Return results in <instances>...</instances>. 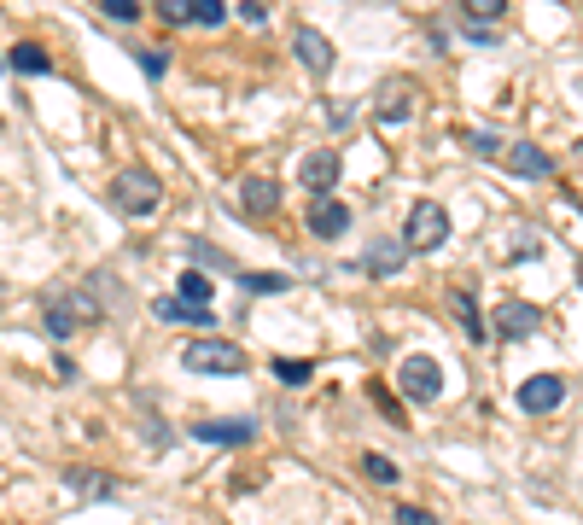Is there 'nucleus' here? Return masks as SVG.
<instances>
[{
  "instance_id": "obj_29",
  "label": "nucleus",
  "mask_w": 583,
  "mask_h": 525,
  "mask_svg": "<svg viewBox=\"0 0 583 525\" xmlns=\"http://www.w3.org/2000/svg\"><path fill=\"white\" fill-rule=\"evenodd\" d=\"M502 6H508V0H467V18H484V24H496V18H502Z\"/></svg>"
},
{
  "instance_id": "obj_10",
  "label": "nucleus",
  "mask_w": 583,
  "mask_h": 525,
  "mask_svg": "<svg viewBox=\"0 0 583 525\" xmlns=\"http://www.w3.org/2000/svg\"><path fill=\"white\" fill-rule=\"evenodd\" d=\"M502 164H508L514 175H525V181H543V175L554 170V158L537 146V140H508V146H502Z\"/></svg>"
},
{
  "instance_id": "obj_22",
  "label": "nucleus",
  "mask_w": 583,
  "mask_h": 525,
  "mask_svg": "<svg viewBox=\"0 0 583 525\" xmlns=\"http://www.w3.org/2000/svg\"><path fill=\"white\" fill-rule=\"evenodd\" d=\"M175 298H187V304H210V280L199 275V269H187V275H181V292H175Z\"/></svg>"
},
{
  "instance_id": "obj_18",
  "label": "nucleus",
  "mask_w": 583,
  "mask_h": 525,
  "mask_svg": "<svg viewBox=\"0 0 583 525\" xmlns=\"http://www.w3.org/2000/svg\"><path fill=\"white\" fill-rule=\"evenodd\" d=\"M41 327H47V339H59V345H65L82 321H76V310H70V298H53V304L41 310Z\"/></svg>"
},
{
  "instance_id": "obj_13",
  "label": "nucleus",
  "mask_w": 583,
  "mask_h": 525,
  "mask_svg": "<svg viewBox=\"0 0 583 525\" xmlns=\"http://www.w3.org/2000/svg\"><path fill=\"white\" fill-rule=\"evenodd\" d=\"M152 315L158 321H187V327H216V304H187V298H158L152 304Z\"/></svg>"
},
{
  "instance_id": "obj_5",
  "label": "nucleus",
  "mask_w": 583,
  "mask_h": 525,
  "mask_svg": "<svg viewBox=\"0 0 583 525\" xmlns=\"http://www.w3.org/2000/svg\"><path fill=\"white\" fill-rule=\"evenodd\" d=\"M414 105H420V94H414L409 76H391L385 88L374 94V123H385V129H397V123H409Z\"/></svg>"
},
{
  "instance_id": "obj_34",
  "label": "nucleus",
  "mask_w": 583,
  "mask_h": 525,
  "mask_svg": "<svg viewBox=\"0 0 583 525\" xmlns=\"http://www.w3.org/2000/svg\"><path fill=\"white\" fill-rule=\"evenodd\" d=\"M240 18H245V24H263V18H269V6H263V0H245Z\"/></svg>"
},
{
  "instance_id": "obj_25",
  "label": "nucleus",
  "mask_w": 583,
  "mask_h": 525,
  "mask_svg": "<svg viewBox=\"0 0 583 525\" xmlns=\"http://www.w3.org/2000/svg\"><path fill=\"white\" fill-rule=\"evenodd\" d=\"M362 473H368L374 485H397V467H391L385 455H362Z\"/></svg>"
},
{
  "instance_id": "obj_20",
  "label": "nucleus",
  "mask_w": 583,
  "mask_h": 525,
  "mask_svg": "<svg viewBox=\"0 0 583 525\" xmlns=\"http://www.w3.org/2000/svg\"><path fill=\"white\" fill-rule=\"evenodd\" d=\"M531 257H543V234L514 228V251H508V263H531Z\"/></svg>"
},
{
  "instance_id": "obj_33",
  "label": "nucleus",
  "mask_w": 583,
  "mask_h": 525,
  "mask_svg": "<svg viewBox=\"0 0 583 525\" xmlns=\"http://www.w3.org/2000/svg\"><path fill=\"white\" fill-rule=\"evenodd\" d=\"M374 403H379V415H385V420H397V426H403V409L391 403V391H385V385H374Z\"/></svg>"
},
{
  "instance_id": "obj_28",
  "label": "nucleus",
  "mask_w": 583,
  "mask_h": 525,
  "mask_svg": "<svg viewBox=\"0 0 583 525\" xmlns=\"http://www.w3.org/2000/svg\"><path fill=\"white\" fill-rule=\"evenodd\" d=\"M158 18L164 24H187L193 18V0H158Z\"/></svg>"
},
{
  "instance_id": "obj_26",
  "label": "nucleus",
  "mask_w": 583,
  "mask_h": 525,
  "mask_svg": "<svg viewBox=\"0 0 583 525\" xmlns=\"http://www.w3.org/2000/svg\"><path fill=\"white\" fill-rule=\"evenodd\" d=\"M100 12L111 18V24H135V18H140V0H100Z\"/></svg>"
},
{
  "instance_id": "obj_23",
  "label": "nucleus",
  "mask_w": 583,
  "mask_h": 525,
  "mask_svg": "<svg viewBox=\"0 0 583 525\" xmlns=\"http://www.w3.org/2000/svg\"><path fill=\"white\" fill-rule=\"evenodd\" d=\"M193 257L210 263V269H222V275H240V269H234V257H228V251H216V245H205V240H193Z\"/></svg>"
},
{
  "instance_id": "obj_36",
  "label": "nucleus",
  "mask_w": 583,
  "mask_h": 525,
  "mask_svg": "<svg viewBox=\"0 0 583 525\" xmlns=\"http://www.w3.org/2000/svg\"><path fill=\"white\" fill-rule=\"evenodd\" d=\"M578 286H583V269H578Z\"/></svg>"
},
{
  "instance_id": "obj_2",
  "label": "nucleus",
  "mask_w": 583,
  "mask_h": 525,
  "mask_svg": "<svg viewBox=\"0 0 583 525\" xmlns=\"http://www.w3.org/2000/svg\"><path fill=\"white\" fill-rule=\"evenodd\" d=\"M444 240H449V210L420 199L409 210V222H403V251H438Z\"/></svg>"
},
{
  "instance_id": "obj_1",
  "label": "nucleus",
  "mask_w": 583,
  "mask_h": 525,
  "mask_svg": "<svg viewBox=\"0 0 583 525\" xmlns=\"http://www.w3.org/2000/svg\"><path fill=\"white\" fill-rule=\"evenodd\" d=\"M158 199H164V181H158L152 170H117V181H111V205H117V216H152Z\"/></svg>"
},
{
  "instance_id": "obj_30",
  "label": "nucleus",
  "mask_w": 583,
  "mask_h": 525,
  "mask_svg": "<svg viewBox=\"0 0 583 525\" xmlns=\"http://www.w3.org/2000/svg\"><path fill=\"white\" fill-rule=\"evenodd\" d=\"M397 525H438V514H426L414 502H397Z\"/></svg>"
},
{
  "instance_id": "obj_27",
  "label": "nucleus",
  "mask_w": 583,
  "mask_h": 525,
  "mask_svg": "<svg viewBox=\"0 0 583 525\" xmlns=\"http://www.w3.org/2000/svg\"><path fill=\"white\" fill-rule=\"evenodd\" d=\"M193 18H199L205 30H216V24L228 18V6H222V0H193Z\"/></svg>"
},
{
  "instance_id": "obj_7",
  "label": "nucleus",
  "mask_w": 583,
  "mask_h": 525,
  "mask_svg": "<svg viewBox=\"0 0 583 525\" xmlns=\"http://www.w3.org/2000/svg\"><path fill=\"white\" fill-rule=\"evenodd\" d=\"M560 403H566V380L560 374H537V380L519 385V409L525 415H554Z\"/></svg>"
},
{
  "instance_id": "obj_8",
  "label": "nucleus",
  "mask_w": 583,
  "mask_h": 525,
  "mask_svg": "<svg viewBox=\"0 0 583 525\" xmlns=\"http://www.w3.org/2000/svg\"><path fill=\"white\" fill-rule=\"evenodd\" d=\"M543 327V310L537 304H525V298H508V304H496V333L514 345V339H531Z\"/></svg>"
},
{
  "instance_id": "obj_4",
  "label": "nucleus",
  "mask_w": 583,
  "mask_h": 525,
  "mask_svg": "<svg viewBox=\"0 0 583 525\" xmlns=\"http://www.w3.org/2000/svg\"><path fill=\"white\" fill-rule=\"evenodd\" d=\"M397 385H403L409 403H432V397H444V368H438V356H403Z\"/></svg>"
},
{
  "instance_id": "obj_19",
  "label": "nucleus",
  "mask_w": 583,
  "mask_h": 525,
  "mask_svg": "<svg viewBox=\"0 0 583 525\" xmlns=\"http://www.w3.org/2000/svg\"><path fill=\"white\" fill-rule=\"evenodd\" d=\"M397 269H403V245H374V251H368V275H397Z\"/></svg>"
},
{
  "instance_id": "obj_16",
  "label": "nucleus",
  "mask_w": 583,
  "mask_h": 525,
  "mask_svg": "<svg viewBox=\"0 0 583 525\" xmlns=\"http://www.w3.org/2000/svg\"><path fill=\"white\" fill-rule=\"evenodd\" d=\"M449 310H455V321H461L467 339H484V315H479V304H473L467 286H449Z\"/></svg>"
},
{
  "instance_id": "obj_12",
  "label": "nucleus",
  "mask_w": 583,
  "mask_h": 525,
  "mask_svg": "<svg viewBox=\"0 0 583 525\" xmlns=\"http://www.w3.org/2000/svg\"><path fill=\"white\" fill-rule=\"evenodd\" d=\"M304 187L309 193H315V199H321V193H333V187H339V175H344V164H339V152H309L304 158Z\"/></svg>"
},
{
  "instance_id": "obj_6",
  "label": "nucleus",
  "mask_w": 583,
  "mask_h": 525,
  "mask_svg": "<svg viewBox=\"0 0 583 525\" xmlns=\"http://www.w3.org/2000/svg\"><path fill=\"white\" fill-rule=\"evenodd\" d=\"M304 222H309L315 240H344V234H350V205H339L333 193H321V199L304 210Z\"/></svg>"
},
{
  "instance_id": "obj_17",
  "label": "nucleus",
  "mask_w": 583,
  "mask_h": 525,
  "mask_svg": "<svg viewBox=\"0 0 583 525\" xmlns=\"http://www.w3.org/2000/svg\"><path fill=\"white\" fill-rule=\"evenodd\" d=\"M6 65H12V70H30V76H47V70H53V53H47L41 41H18V47L6 53Z\"/></svg>"
},
{
  "instance_id": "obj_9",
  "label": "nucleus",
  "mask_w": 583,
  "mask_h": 525,
  "mask_svg": "<svg viewBox=\"0 0 583 525\" xmlns=\"http://www.w3.org/2000/svg\"><path fill=\"white\" fill-rule=\"evenodd\" d=\"M292 53H298V65H304L309 76H333V59H339V53H333V41H327L321 30H309V24L292 35Z\"/></svg>"
},
{
  "instance_id": "obj_32",
  "label": "nucleus",
  "mask_w": 583,
  "mask_h": 525,
  "mask_svg": "<svg viewBox=\"0 0 583 525\" xmlns=\"http://www.w3.org/2000/svg\"><path fill=\"white\" fill-rule=\"evenodd\" d=\"M467 41H479V47H496V30H490L484 18H467Z\"/></svg>"
},
{
  "instance_id": "obj_3",
  "label": "nucleus",
  "mask_w": 583,
  "mask_h": 525,
  "mask_svg": "<svg viewBox=\"0 0 583 525\" xmlns=\"http://www.w3.org/2000/svg\"><path fill=\"white\" fill-rule=\"evenodd\" d=\"M181 368H193V374H245V350L228 345V339H193L181 350Z\"/></svg>"
},
{
  "instance_id": "obj_14",
  "label": "nucleus",
  "mask_w": 583,
  "mask_h": 525,
  "mask_svg": "<svg viewBox=\"0 0 583 525\" xmlns=\"http://www.w3.org/2000/svg\"><path fill=\"white\" fill-rule=\"evenodd\" d=\"M193 438L199 444H251L257 438V420H199Z\"/></svg>"
},
{
  "instance_id": "obj_31",
  "label": "nucleus",
  "mask_w": 583,
  "mask_h": 525,
  "mask_svg": "<svg viewBox=\"0 0 583 525\" xmlns=\"http://www.w3.org/2000/svg\"><path fill=\"white\" fill-rule=\"evenodd\" d=\"M135 59H140V70H146V76H164V70H170V59H164V53H152V47H140Z\"/></svg>"
},
{
  "instance_id": "obj_21",
  "label": "nucleus",
  "mask_w": 583,
  "mask_h": 525,
  "mask_svg": "<svg viewBox=\"0 0 583 525\" xmlns=\"http://www.w3.org/2000/svg\"><path fill=\"white\" fill-rule=\"evenodd\" d=\"M309 362H298V356H275V380H286V385H309Z\"/></svg>"
},
{
  "instance_id": "obj_24",
  "label": "nucleus",
  "mask_w": 583,
  "mask_h": 525,
  "mask_svg": "<svg viewBox=\"0 0 583 525\" xmlns=\"http://www.w3.org/2000/svg\"><path fill=\"white\" fill-rule=\"evenodd\" d=\"M234 280H240L245 292H286V286H292V280H286V275H245V269H240V275H234Z\"/></svg>"
},
{
  "instance_id": "obj_35",
  "label": "nucleus",
  "mask_w": 583,
  "mask_h": 525,
  "mask_svg": "<svg viewBox=\"0 0 583 525\" xmlns=\"http://www.w3.org/2000/svg\"><path fill=\"white\" fill-rule=\"evenodd\" d=\"M572 164H578V175H583V140H578V146H572Z\"/></svg>"
},
{
  "instance_id": "obj_15",
  "label": "nucleus",
  "mask_w": 583,
  "mask_h": 525,
  "mask_svg": "<svg viewBox=\"0 0 583 525\" xmlns=\"http://www.w3.org/2000/svg\"><path fill=\"white\" fill-rule=\"evenodd\" d=\"M240 205L251 210V216H275L280 210V181H269V175H245L240 181Z\"/></svg>"
},
{
  "instance_id": "obj_11",
  "label": "nucleus",
  "mask_w": 583,
  "mask_h": 525,
  "mask_svg": "<svg viewBox=\"0 0 583 525\" xmlns=\"http://www.w3.org/2000/svg\"><path fill=\"white\" fill-rule=\"evenodd\" d=\"M65 490H70V496H82V502H111V496H117V479L100 473V467H70Z\"/></svg>"
},
{
  "instance_id": "obj_37",
  "label": "nucleus",
  "mask_w": 583,
  "mask_h": 525,
  "mask_svg": "<svg viewBox=\"0 0 583 525\" xmlns=\"http://www.w3.org/2000/svg\"><path fill=\"white\" fill-rule=\"evenodd\" d=\"M0 65H6V59H0Z\"/></svg>"
}]
</instances>
